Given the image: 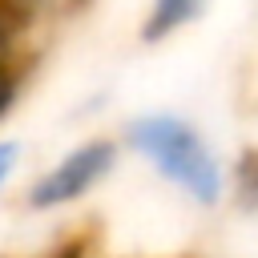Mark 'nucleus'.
Here are the masks:
<instances>
[{"label": "nucleus", "instance_id": "f257e3e1", "mask_svg": "<svg viewBox=\"0 0 258 258\" xmlns=\"http://www.w3.org/2000/svg\"><path fill=\"white\" fill-rule=\"evenodd\" d=\"M125 145L141 153L169 185L198 206H218L226 194V169L210 141L177 113H145L125 125Z\"/></svg>", "mask_w": 258, "mask_h": 258}, {"label": "nucleus", "instance_id": "f03ea898", "mask_svg": "<svg viewBox=\"0 0 258 258\" xmlns=\"http://www.w3.org/2000/svg\"><path fill=\"white\" fill-rule=\"evenodd\" d=\"M113 165H117V145H113V141H105V137L85 141V145H77L73 153H64L52 169H44V173L28 185L24 202H28L32 210L73 206V202H81L85 194H93V189L113 173Z\"/></svg>", "mask_w": 258, "mask_h": 258}, {"label": "nucleus", "instance_id": "7ed1b4c3", "mask_svg": "<svg viewBox=\"0 0 258 258\" xmlns=\"http://www.w3.org/2000/svg\"><path fill=\"white\" fill-rule=\"evenodd\" d=\"M202 8H206V0H153V8H149V16H145L141 36L153 44V40H161V36L177 32L181 24H189Z\"/></svg>", "mask_w": 258, "mask_h": 258}, {"label": "nucleus", "instance_id": "20e7f679", "mask_svg": "<svg viewBox=\"0 0 258 258\" xmlns=\"http://www.w3.org/2000/svg\"><path fill=\"white\" fill-rule=\"evenodd\" d=\"M234 194L246 210H258V153L250 149L234 169Z\"/></svg>", "mask_w": 258, "mask_h": 258}, {"label": "nucleus", "instance_id": "39448f33", "mask_svg": "<svg viewBox=\"0 0 258 258\" xmlns=\"http://www.w3.org/2000/svg\"><path fill=\"white\" fill-rule=\"evenodd\" d=\"M24 24H28V20H24L12 4L0 0V64H12V52H16V44H20Z\"/></svg>", "mask_w": 258, "mask_h": 258}, {"label": "nucleus", "instance_id": "423d86ee", "mask_svg": "<svg viewBox=\"0 0 258 258\" xmlns=\"http://www.w3.org/2000/svg\"><path fill=\"white\" fill-rule=\"evenodd\" d=\"M16 165H20V141H0V189L8 185Z\"/></svg>", "mask_w": 258, "mask_h": 258}]
</instances>
